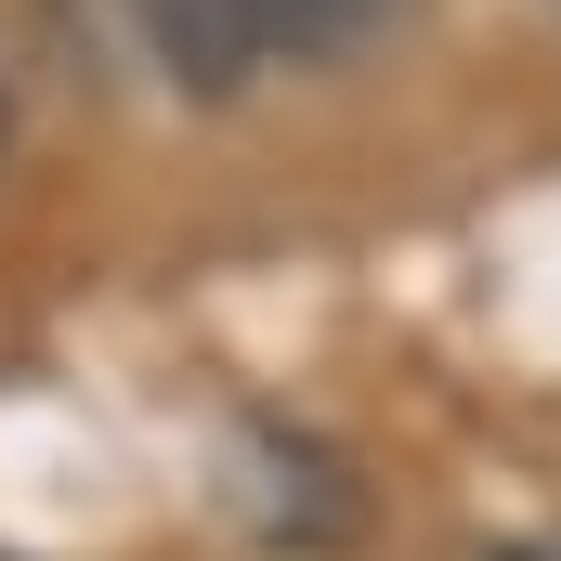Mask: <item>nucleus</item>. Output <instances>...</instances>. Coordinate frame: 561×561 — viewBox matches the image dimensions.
Segmentation results:
<instances>
[{"label": "nucleus", "mask_w": 561, "mask_h": 561, "mask_svg": "<svg viewBox=\"0 0 561 561\" xmlns=\"http://www.w3.org/2000/svg\"><path fill=\"white\" fill-rule=\"evenodd\" d=\"M392 13H405V0H275V53H300V66H340V53H366Z\"/></svg>", "instance_id": "obj_2"}, {"label": "nucleus", "mask_w": 561, "mask_h": 561, "mask_svg": "<svg viewBox=\"0 0 561 561\" xmlns=\"http://www.w3.org/2000/svg\"><path fill=\"white\" fill-rule=\"evenodd\" d=\"M0 144H13V92H0Z\"/></svg>", "instance_id": "obj_3"}, {"label": "nucleus", "mask_w": 561, "mask_h": 561, "mask_svg": "<svg viewBox=\"0 0 561 561\" xmlns=\"http://www.w3.org/2000/svg\"><path fill=\"white\" fill-rule=\"evenodd\" d=\"M510 561H561V549H510Z\"/></svg>", "instance_id": "obj_4"}, {"label": "nucleus", "mask_w": 561, "mask_h": 561, "mask_svg": "<svg viewBox=\"0 0 561 561\" xmlns=\"http://www.w3.org/2000/svg\"><path fill=\"white\" fill-rule=\"evenodd\" d=\"M118 26L183 105H236L275 66V0H118Z\"/></svg>", "instance_id": "obj_1"}]
</instances>
